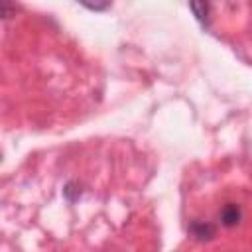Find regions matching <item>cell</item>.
Wrapping results in <instances>:
<instances>
[{
    "label": "cell",
    "mask_w": 252,
    "mask_h": 252,
    "mask_svg": "<svg viewBox=\"0 0 252 252\" xmlns=\"http://www.w3.org/2000/svg\"><path fill=\"white\" fill-rule=\"evenodd\" d=\"M191 232L199 240H209L211 236H215V226L211 222H207V220L205 222L203 220H195V222H191Z\"/></svg>",
    "instance_id": "obj_2"
},
{
    "label": "cell",
    "mask_w": 252,
    "mask_h": 252,
    "mask_svg": "<svg viewBox=\"0 0 252 252\" xmlns=\"http://www.w3.org/2000/svg\"><path fill=\"white\" fill-rule=\"evenodd\" d=\"M219 219H220V224L226 226V228H232L240 222L242 219V209L238 203H226L222 205V209L219 211Z\"/></svg>",
    "instance_id": "obj_1"
}]
</instances>
